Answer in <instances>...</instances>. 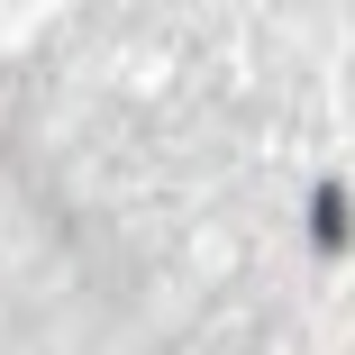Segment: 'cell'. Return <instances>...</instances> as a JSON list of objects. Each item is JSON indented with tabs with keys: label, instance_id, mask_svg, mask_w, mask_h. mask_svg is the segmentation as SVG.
I'll return each mask as SVG.
<instances>
[{
	"label": "cell",
	"instance_id": "obj_1",
	"mask_svg": "<svg viewBox=\"0 0 355 355\" xmlns=\"http://www.w3.org/2000/svg\"><path fill=\"white\" fill-rule=\"evenodd\" d=\"M310 237H319V246H346V191H337V182L310 191Z\"/></svg>",
	"mask_w": 355,
	"mask_h": 355
}]
</instances>
